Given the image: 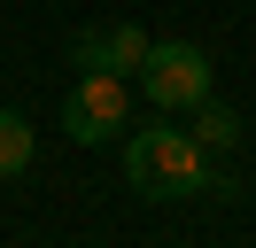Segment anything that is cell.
<instances>
[{"label": "cell", "instance_id": "cell-2", "mask_svg": "<svg viewBox=\"0 0 256 248\" xmlns=\"http://www.w3.org/2000/svg\"><path fill=\"white\" fill-rule=\"evenodd\" d=\"M62 132L78 148H109V140L132 132V78L116 70H86L78 86L62 93Z\"/></svg>", "mask_w": 256, "mask_h": 248}, {"label": "cell", "instance_id": "cell-3", "mask_svg": "<svg viewBox=\"0 0 256 248\" xmlns=\"http://www.w3.org/2000/svg\"><path fill=\"white\" fill-rule=\"evenodd\" d=\"M140 93H148V108H163V116L210 101V54L194 39H156L148 62H140Z\"/></svg>", "mask_w": 256, "mask_h": 248}, {"label": "cell", "instance_id": "cell-1", "mask_svg": "<svg viewBox=\"0 0 256 248\" xmlns=\"http://www.w3.org/2000/svg\"><path fill=\"white\" fill-rule=\"evenodd\" d=\"M124 178L140 186L148 202H194V194H240V178L233 170H218L210 163V148L194 132H178L171 116H148V124H132L124 132Z\"/></svg>", "mask_w": 256, "mask_h": 248}, {"label": "cell", "instance_id": "cell-5", "mask_svg": "<svg viewBox=\"0 0 256 248\" xmlns=\"http://www.w3.org/2000/svg\"><path fill=\"white\" fill-rule=\"evenodd\" d=\"M194 140H202L210 155H233V148H240V108H225V101H194Z\"/></svg>", "mask_w": 256, "mask_h": 248}, {"label": "cell", "instance_id": "cell-4", "mask_svg": "<svg viewBox=\"0 0 256 248\" xmlns=\"http://www.w3.org/2000/svg\"><path fill=\"white\" fill-rule=\"evenodd\" d=\"M148 31L140 24H86L78 39H70V62L78 70H116V78H140V62H148Z\"/></svg>", "mask_w": 256, "mask_h": 248}, {"label": "cell", "instance_id": "cell-6", "mask_svg": "<svg viewBox=\"0 0 256 248\" xmlns=\"http://www.w3.org/2000/svg\"><path fill=\"white\" fill-rule=\"evenodd\" d=\"M32 155H39L32 124H24L16 108H0V178H24V170H32Z\"/></svg>", "mask_w": 256, "mask_h": 248}]
</instances>
